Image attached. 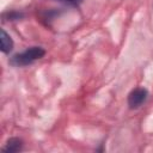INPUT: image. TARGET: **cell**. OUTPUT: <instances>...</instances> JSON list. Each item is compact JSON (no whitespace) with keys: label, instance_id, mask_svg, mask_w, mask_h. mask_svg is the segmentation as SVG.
<instances>
[{"label":"cell","instance_id":"cell-1","mask_svg":"<svg viewBox=\"0 0 153 153\" xmlns=\"http://www.w3.org/2000/svg\"><path fill=\"white\" fill-rule=\"evenodd\" d=\"M45 53L47 51L43 47L32 45V47L26 48L22 53H17V54L12 55L8 60V63L12 67H26V66H30V65L35 63L36 61L41 60L45 55Z\"/></svg>","mask_w":153,"mask_h":153},{"label":"cell","instance_id":"cell-2","mask_svg":"<svg viewBox=\"0 0 153 153\" xmlns=\"http://www.w3.org/2000/svg\"><path fill=\"white\" fill-rule=\"evenodd\" d=\"M148 96H149V92H148V90L146 87L139 86V87L133 88L129 92L128 98H127V104H128L129 109L136 110V109L141 108L147 102Z\"/></svg>","mask_w":153,"mask_h":153},{"label":"cell","instance_id":"cell-3","mask_svg":"<svg viewBox=\"0 0 153 153\" xmlns=\"http://www.w3.org/2000/svg\"><path fill=\"white\" fill-rule=\"evenodd\" d=\"M24 148V141L23 139L20 137H10L5 146L1 148V152L4 153H18V152H22Z\"/></svg>","mask_w":153,"mask_h":153},{"label":"cell","instance_id":"cell-4","mask_svg":"<svg viewBox=\"0 0 153 153\" xmlns=\"http://www.w3.org/2000/svg\"><path fill=\"white\" fill-rule=\"evenodd\" d=\"M13 39L12 37L5 31V29L0 30V50L2 54H10L13 50Z\"/></svg>","mask_w":153,"mask_h":153},{"label":"cell","instance_id":"cell-5","mask_svg":"<svg viewBox=\"0 0 153 153\" xmlns=\"http://www.w3.org/2000/svg\"><path fill=\"white\" fill-rule=\"evenodd\" d=\"M25 17V13L22 12V11H17V10H10V11H6L1 14V18H2V22H17V20H20Z\"/></svg>","mask_w":153,"mask_h":153},{"label":"cell","instance_id":"cell-6","mask_svg":"<svg viewBox=\"0 0 153 153\" xmlns=\"http://www.w3.org/2000/svg\"><path fill=\"white\" fill-rule=\"evenodd\" d=\"M59 14H60V11H56L55 8H51V10L44 11V12L42 13L41 18H42V20H45L47 23H49V22L54 20V19H55V18H56Z\"/></svg>","mask_w":153,"mask_h":153},{"label":"cell","instance_id":"cell-7","mask_svg":"<svg viewBox=\"0 0 153 153\" xmlns=\"http://www.w3.org/2000/svg\"><path fill=\"white\" fill-rule=\"evenodd\" d=\"M55 1H57V2H60L62 5H65V6L74 7L75 8V7H79L82 4L84 0H55Z\"/></svg>","mask_w":153,"mask_h":153}]
</instances>
